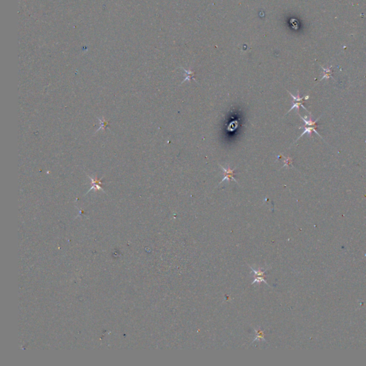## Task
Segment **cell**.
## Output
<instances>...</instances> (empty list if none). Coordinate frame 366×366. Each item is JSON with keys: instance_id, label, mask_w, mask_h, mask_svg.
<instances>
[{"instance_id": "obj_6", "label": "cell", "mask_w": 366, "mask_h": 366, "mask_svg": "<svg viewBox=\"0 0 366 366\" xmlns=\"http://www.w3.org/2000/svg\"><path fill=\"white\" fill-rule=\"evenodd\" d=\"M308 98H309V95H307V96H305V100H306V99H308Z\"/></svg>"}, {"instance_id": "obj_1", "label": "cell", "mask_w": 366, "mask_h": 366, "mask_svg": "<svg viewBox=\"0 0 366 366\" xmlns=\"http://www.w3.org/2000/svg\"><path fill=\"white\" fill-rule=\"evenodd\" d=\"M220 167L222 168V170H223V171H224V178L222 179V180L221 181L220 183L223 182L224 181H225V180L230 181L231 180H233V181H235V182H237V181L234 178L235 169H231V168H230L229 166H228L227 168H224L222 165H220Z\"/></svg>"}, {"instance_id": "obj_5", "label": "cell", "mask_w": 366, "mask_h": 366, "mask_svg": "<svg viewBox=\"0 0 366 366\" xmlns=\"http://www.w3.org/2000/svg\"><path fill=\"white\" fill-rule=\"evenodd\" d=\"M90 180H91L92 182V186L91 187V189L90 190V191L92 189H95V190H102V187H101V182L99 180H97V179H95L94 180L93 178H92V177H90Z\"/></svg>"}, {"instance_id": "obj_2", "label": "cell", "mask_w": 366, "mask_h": 366, "mask_svg": "<svg viewBox=\"0 0 366 366\" xmlns=\"http://www.w3.org/2000/svg\"><path fill=\"white\" fill-rule=\"evenodd\" d=\"M300 129H301V128H304V131L302 132V133L301 134V135H300V137H299L298 138L296 139V141L298 140V139H300V137H302V136H303L304 135H305V134H308V135H310V137H311V135H312L313 132H315V134H317V135H318L319 137H320L322 138V137H321V136H320V135H319L318 132L316 131L317 126H302V127H300Z\"/></svg>"}, {"instance_id": "obj_3", "label": "cell", "mask_w": 366, "mask_h": 366, "mask_svg": "<svg viewBox=\"0 0 366 366\" xmlns=\"http://www.w3.org/2000/svg\"><path fill=\"white\" fill-rule=\"evenodd\" d=\"M252 270L254 272L255 275H256V278H255L253 283H255V282H261V281L266 282L265 280H264V273H265V270L257 271V270H255L254 269H252Z\"/></svg>"}, {"instance_id": "obj_4", "label": "cell", "mask_w": 366, "mask_h": 366, "mask_svg": "<svg viewBox=\"0 0 366 366\" xmlns=\"http://www.w3.org/2000/svg\"><path fill=\"white\" fill-rule=\"evenodd\" d=\"M303 102H304V100H302V101H293V106H292V107H291V108L289 110H288V112H287V113H289V112H290L292 110H293V109H296V110H297V111L299 112V109H300V107H302L303 108L304 110H305L306 111H307V112H308V111H307V109H306V108L305 107L303 106Z\"/></svg>"}]
</instances>
